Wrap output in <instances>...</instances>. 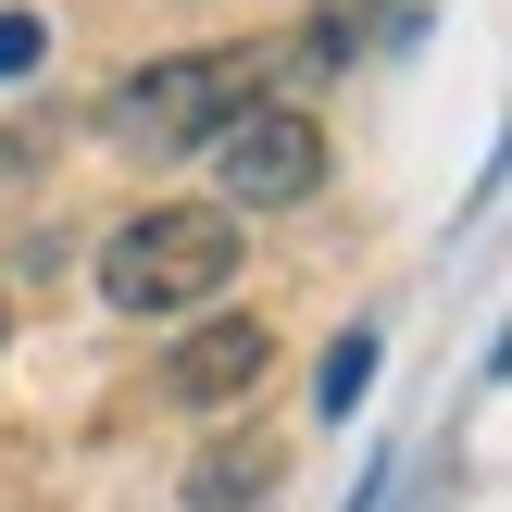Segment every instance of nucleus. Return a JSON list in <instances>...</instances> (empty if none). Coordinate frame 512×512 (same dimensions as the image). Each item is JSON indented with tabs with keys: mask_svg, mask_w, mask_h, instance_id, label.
Here are the masks:
<instances>
[{
	"mask_svg": "<svg viewBox=\"0 0 512 512\" xmlns=\"http://www.w3.org/2000/svg\"><path fill=\"white\" fill-rule=\"evenodd\" d=\"M275 363V325L225 313V325H188V338L163 350V400H188V413H213V400H250Z\"/></svg>",
	"mask_w": 512,
	"mask_h": 512,
	"instance_id": "nucleus-4",
	"label": "nucleus"
},
{
	"mask_svg": "<svg viewBox=\"0 0 512 512\" xmlns=\"http://www.w3.org/2000/svg\"><path fill=\"white\" fill-rule=\"evenodd\" d=\"M313 25H325V38H313L325 63H350V50H375V38H400V25H413V0H325Z\"/></svg>",
	"mask_w": 512,
	"mask_h": 512,
	"instance_id": "nucleus-6",
	"label": "nucleus"
},
{
	"mask_svg": "<svg viewBox=\"0 0 512 512\" xmlns=\"http://www.w3.org/2000/svg\"><path fill=\"white\" fill-rule=\"evenodd\" d=\"M225 275H238V225L213 200H150V213H125L100 238V300L113 313H188Z\"/></svg>",
	"mask_w": 512,
	"mask_h": 512,
	"instance_id": "nucleus-1",
	"label": "nucleus"
},
{
	"mask_svg": "<svg viewBox=\"0 0 512 512\" xmlns=\"http://www.w3.org/2000/svg\"><path fill=\"white\" fill-rule=\"evenodd\" d=\"M238 100H250V63H238V50H175V63L125 75V88L100 100V125H113L125 150H200Z\"/></svg>",
	"mask_w": 512,
	"mask_h": 512,
	"instance_id": "nucleus-2",
	"label": "nucleus"
},
{
	"mask_svg": "<svg viewBox=\"0 0 512 512\" xmlns=\"http://www.w3.org/2000/svg\"><path fill=\"white\" fill-rule=\"evenodd\" d=\"M38 63V13H0V75H25Z\"/></svg>",
	"mask_w": 512,
	"mask_h": 512,
	"instance_id": "nucleus-8",
	"label": "nucleus"
},
{
	"mask_svg": "<svg viewBox=\"0 0 512 512\" xmlns=\"http://www.w3.org/2000/svg\"><path fill=\"white\" fill-rule=\"evenodd\" d=\"M200 150H213V175H225V200H238V213H288V200L325 188V125L288 113V100H238Z\"/></svg>",
	"mask_w": 512,
	"mask_h": 512,
	"instance_id": "nucleus-3",
	"label": "nucleus"
},
{
	"mask_svg": "<svg viewBox=\"0 0 512 512\" xmlns=\"http://www.w3.org/2000/svg\"><path fill=\"white\" fill-rule=\"evenodd\" d=\"M375 388V338H338V363H325V400H338V413H350V400H363Z\"/></svg>",
	"mask_w": 512,
	"mask_h": 512,
	"instance_id": "nucleus-7",
	"label": "nucleus"
},
{
	"mask_svg": "<svg viewBox=\"0 0 512 512\" xmlns=\"http://www.w3.org/2000/svg\"><path fill=\"white\" fill-rule=\"evenodd\" d=\"M275 475H288L275 438H213V450L188 463V500H200V512H238V500H275Z\"/></svg>",
	"mask_w": 512,
	"mask_h": 512,
	"instance_id": "nucleus-5",
	"label": "nucleus"
}]
</instances>
